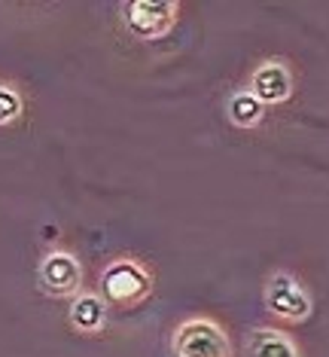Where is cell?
Wrapping results in <instances>:
<instances>
[{
  "mask_svg": "<svg viewBox=\"0 0 329 357\" xmlns=\"http://www.w3.org/2000/svg\"><path fill=\"white\" fill-rule=\"evenodd\" d=\"M152 290V275L138 259H113L101 275V294L107 305L116 308H134L138 303L150 296Z\"/></svg>",
  "mask_w": 329,
  "mask_h": 357,
  "instance_id": "6da1fadb",
  "label": "cell"
},
{
  "mask_svg": "<svg viewBox=\"0 0 329 357\" xmlns=\"http://www.w3.org/2000/svg\"><path fill=\"white\" fill-rule=\"evenodd\" d=\"M174 357H229V339L211 318H192L174 333Z\"/></svg>",
  "mask_w": 329,
  "mask_h": 357,
  "instance_id": "7a4b0ae2",
  "label": "cell"
},
{
  "mask_svg": "<svg viewBox=\"0 0 329 357\" xmlns=\"http://www.w3.org/2000/svg\"><path fill=\"white\" fill-rule=\"evenodd\" d=\"M174 22H177L174 0H131V3H125V25L141 40L165 37Z\"/></svg>",
  "mask_w": 329,
  "mask_h": 357,
  "instance_id": "3957f363",
  "label": "cell"
},
{
  "mask_svg": "<svg viewBox=\"0 0 329 357\" xmlns=\"http://www.w3.org/2000/svg\"><path fill=\"white\" fill-rule=\"evenodd\" d=\"M266 305L271 314L278 318L290 321V324H299L311 314V296L302 290V284L287 272H278L271 275L268 284H266Z\"/></svg>",
  "mask_w": 329,
  "mask_h": 357,
  "instance_id": "277c9868",
  "label": "cell"
},
{
  "mask_svg": "<svg viewBox=\"0 0 329 357\" xmlns=\"http://www.w3.org/2000/svg\"><path fill=\"white\" fill-rule=\"evenodd\" d=\"M247 92H250L262 107H268V104H284L293 95V70H290V64L278 61V59L262 61L259 68L253 70L250 89H247Z\"/></svg>",
  "mask_w": 329,
  "mask_h": 357,
  "instance_id": "5b68a950",
  "label": "cell"
},
{
  "mask_svg": "<svg viewBox=\"0 0 329 357\" xmlns=\"http://www.w3.org/2000/svg\"><path fill=\"white\" fill-rule=\"evenodd\" d=\"M79 278H83L79 263L67 250H49L43 257V263H40V284L52 296H77Z\"/></svg>",
  "mask_w": 329,
  "mask_h": 357,
  "instance_id": "8992f818",
  "label": "cell"
},
{
  "mask_svg": "<svg viewBox=\"0 0 329 357\" xmlns=\"http://www.w3.org/2000/svg\"><path fill=\"white\" fill-rule=\"evenodd\" d=\"M70 324L79 333H101L107 324V303L95 294H79L70 303Z\"/></svg>",
  "mask_w": 329,
  "mask_h": 357,
  "instance_id": "52a82bcc",
  "label": "cell"
},
{
  "mask_svg": "<svg viewBox=\"0 0 329 357\" xmlns=\"http://www.w3.org/2000/svg\"><path fill=\"white\" fill-rule=\"evenodd\" d=\"M247 357H299V348L280 330H256L247 342Z\"/></svg>",
  "mask_w": 329,
  "mask_h": 357,
  "instance_id": "ba28073f",
  "label": "cell"
},
{
  "mask_svg": "<svg viewBox=\"0 0 329 357\" xmlns=\"http://www.w3.org/2000/svg\"><path fill=\"white\" fill-rule=\"evenodd\" d=\"M229 119L238 128H253L266 119V107H262L250 92H238L229 98Z\"/></svg>",
  "mask_w": 329,
  "mask_h": 357,
  "instance_id": "9c48e42d",
  "label": "cell"
},
{
  "mask_svg": "<svg viewBox=\"0 0 329 357\" xmlns=\"http://www.w3.org/2000/svg\"><path fill=\"white\" fill-rule=\"evenodd\" d=\"M22 116V95L10 83H0V126H10Z\"/></svg>",
  "mask_w": 329,
  "mask_h": 357,
  "instance_id": "30bf717a",
  "label": "cell"
}]
</instances>
